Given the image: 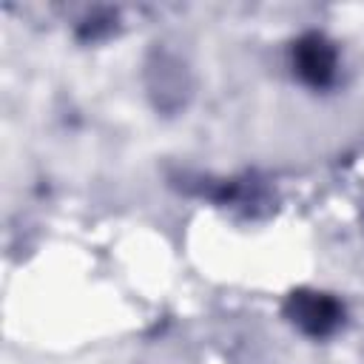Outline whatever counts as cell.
I'll return each mask as SVG.
<instances>
[{"instance_id":"obj_1","label":"cell","mask_w":364,"mask_h":364,"mask_svg":"<svg viewBox=\"0 0 364 364\" xmlns=\"http://www.w3.org/2000/svg\"><path fill=\"white\" fill-rule=\"evenodd\" d=\"M145 91L156 111L179 114L193 97V77L188 63L168 48H154L145 60Z\"/></svg>"},{"instance_id":"obj_2","label":"cell","mask_w":364,"mask_h":364,"mask_svg":"<svg viewBox=\"0 0 364 364\" xmlns=\"http://www.w3.org/2000/svg\"><path fill=\"white\" fill-rule=\"evenodd\" d=\"M284 316L304 336L324 338V336H333L344 324V304L336 296H330V293L301 287V290H293L287 296Z\"/></svg>"},{"instance_id":"obj_3","label":"cell","mask_w":364,"mask_h":364,"mask_svg":"<svg viewBox=\"0 0 364 364\" xmlns=\"http://www.w3.org/2000/svg\"><path fill=\"white\" fill-rule=\"evenodd\" d=\"M293 68L307 85L324 88L338 74V51L324 34H304L293 46Z\"/></svg>"}]
</instances>
